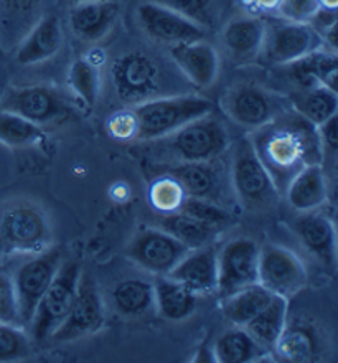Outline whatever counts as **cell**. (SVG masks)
<instances>
[{
    "label": "cell",
    "instance_id": "6da1fadb",
    "mask_svg": "<svg viewBox=\"0 0 338 363\" xmlns=\"http://www.w3.org/2000/svg\"><path fill=\"white\" fill-rule=\"evenodd\" d=\"M251 144L279 191H284L305 165L322 164L317 125L295 111H284L271 123L254 129Z\"/></svg>",
    "mask_w": 338,
    "mask_h": 363
},
{
    "label": "cell",
    "instance_id": "7a4b0ae2",
    "mask_svg": "<svg viewBox=\"0 0 338 363\" xmlns=\"http://www.w3.org/2000/svg\"><path fill=\"white\" fill-rule=\"evenodd\" d=\"M213 104L210 99L195 94L150 98L134 104L133 113L137 123L135 140H159L179 130L181 125L210 114Z\"/></svg>",
    "mask_w": 338,
    "mask_h": 363
},
{
    "label": "cell",
    "instance_id": "3957f363",
    "mask_svg": "<svg viewBox=\"0 0 338 363\" xmlns=\"http://www.w3.org/2000/svg\"><path fill=\"white\" fill-rule=\"evenodd\" d=\"M52 241L47 215L32 201H13L0 210V256L43 253Z\"/></svg>",
    "mask_w": 338,
    "mask_h": 363
},
{
    "label": "cell",
    "instance_id": "277c9868",
    "mask_svg": "<svg viewBox=\"0 0 338 363\" xmlns=\"http://www.w3.org/2000/svg\"><path fill=\"white\" fill-rule=\"evenodd\" d=\"M231 186L246 210L264 211L276 206L281 191L257 157L251 139H240L231 150Z\"/></svg>",
    "mask_w": 338,
    "mask_h": 363
},
{
    "label": "cell",
    "instance_id": "5b68a950",
    "mask_svg": "<svg viewBox=\"0 0 338 363\" xmlns=\"http://www.w3.org/2000/svg\"><path fill=\"white\" fill-rule=\"evenodd\" d=\"M165 154L175 162H210L230 147L228 130L215 116L206 114L167 135Z\"/></svg>",
    "mask_w": 338,
    "mask_h": 363
},
{
    "label": "cell",
    "instance_id": "8992f818",
    "mask_svg": "<svg viewBox=\"0 0 338 363\" xmlns=\"http://www.w3.org/2000/svg\"><path fill=\"white\" fill-rule=\"evenodd\" d=\"M79 276H81V268L78 263L63 261L53 281L50 282L48 289L38 301L37 309L28 324L35 342L42 344L52 339L55 330L67 319L74 302V296H77Z\"/></svg>",
    "mask_w": 338,
    "mask_h": 363
},
{
    "label": "cell",
    "instance_id": "52a82bcc",
    "mask_svg": "<svg viewBox=\"0 0 338 363\" xmlns=\"http://www.w3.org/2000/svg\"><path fill=\"white\" fill-rule=\"evenodd\" d=\"M62 263V251L58 248H48L43 253L33 255V258L27 259L17 269L12 271L15 294H17L23 327H28L38 301L48 289L50 282L53 281Z\"/></svg>",
    "mask_w": 338,
    "mask_h": 363
},
{
    "label": "cell",
    "instance_id": "ba28073f",
    "mask_svg": "<svg viewBox=\"0 0 338 363\" xmlns=\"http://www.w3.org/2000/svg\"><path fill=\"white\" fill-rule=\"evenodd\" d=\"M0 109L12 111L22 118L38 124L40 128L60 124L72 116L68 99L55 88L22 86L12 88L4 94Z\"/></svg>",
    "mask_w": 338,
    "mask_h": 363
},
{
    "label": "cell",
    "instance_id": "9c48e42d",
    "mask_svg": "<svg viewBox=\"0 0 338 363\" xmlns=\"http://www.w3.org/2000/svg\"><path fill=\"white\" fill-rule=\"evenodd\" d=\"M113 88L124 103L150 99L160 88V69L152 57L142 52L124 53L111 68Z\"/></svg>",
    "mask_w": 338,
    "mask_h": 363
},
{
    "label": "cell",
    "instance_id": "30bf717a",
    "mask_svg": "<svg viewBox=\"0 0 338 363\" xmlns=\"http://www.w3.org/2000/svg\"><path fill=\"white\" fill-rule=\"evenodd\" d=\"M188 248L159 226L140 228L128 248V258L154 276H167Z\"/></svg>",
    "mask_w": 338,
    "mask_h": 363
},
{
    "label": "cell",
    "instance_id": "8fae6325",
    "mask_svg": "<svg viewBox=\"0 0 338 363\" xmlns=\"http://www.w3.org/2000/svg\"><path fill=\"white\" fill-rule=\"evenodd\" d=\"M324 47L320 33L310 23L281 20L272 25L266 23L261 53H264L267 62L272 65H289Z\"/></svg>",
    "mask_w": 338,
    "mask_h": 363
},
{
    "label": "cell",
    "instance_id": "7c38bea8",
    "mask_svg": "<svg viewBox=\"0 0 338 363\" xmlns=\"http://www.w3.org/2000/svg\"><path fill=\"white\" fill-rule=\"evenodd\" d=\"M257 282L274 296L291 299L304 289L307 271L299 256L277 245L261 246Z\"/></svg>",
    "mask_w": 338,
    "mask_h": 363
},
{
    "label": "cell",
    "instance_id": "4fadbf2b",
    "mask_svg": "<svg viewBox=\"0 0 338 363\" xmlns=\"http://www.w3.org/2000/svg\"><path fill=\"white\" fill-rule=\"evenodd\" d=\"M104 325V304L93 276L81 271L77 296L67 319L55 330L52 340L73 342L93 335Z\"/></svg>",
    "mask_w": 338,
    "mask_h": 363
},
{
    "label": "cell",
    "instance_id": "5bb4252c",
    "mask_svg": "<svg viewBox=\"0 0 338 363\" xmlns=\"http://www.w3.org/2000/svg\"><path fill=\"white\" fill-rule=\"evenodd\" d=\"M261 246L254 240H230L218 253V282L216 292L225 297L243 287L257 284Z\"/></svg>",
    "mask_w": 338,
    "mask_h": 363
},
{
    "label": "cell",
    "instance_id": "9a60e30c",
    "mask_svg": "<svg viewBox=\"0 0 338 363\" xmlns=\"http://www.w3.org/2000/svg\"><path fill=\"white\" fill-rule=\"evenodd\" d=\"M223 109L241 128L259 129L284 113L281 98L254 84H240L225 94Z\"/></svg>",
    "mask_w": 338,
    "mask_h": 363
},
{
    "label": "cell",
    "instance_id": "2e32d148",
    "mask_svg": "<svg viewBox=\"0 0 338 363\" xmlns=\"http://www.w3.org/2000/svg\"><path fill=\"white\" fill-rule=\"evenodd\" d=\"M137 20L140 28L145 35L157 42L169 43H185L203 40L205 32L200 23L185 17L179 10L165 7V5L147 2L137 9Z\"/></svg>",
    "mask_w": 338,
    "mask_h": 363
},
{
    "label": "cell",
    "instance_id": "e0dca14e",
    "mask_svg": "<svg viewBox=\"0 0 338 363\" xmlns=\"http://www.w3.org/2000/svg\"><path fill=\"white\" fill-rule=\"evenodd\" d=\"M292 230L300 243L327 269L337 268V235L329 216L319 210L305 211L292 223Z\"/></svg>",
    "mask_w": 338,
    "mask_h": 363
},
{
    "label": "cell",
    "instance_id": "ac0fdd59",
    "mask_svg": "<svg viewBox=\"0 0 338 363\" xmlns=\"http://www.w3.org/2000/svg\"><path fill=\"white\" fill-rule=\"evenodd\" d=\"M167 276L188 287L195 296L211 294L218 282V251L213 245L190 250Z\"/></svg>",
    "mask_w": 338,
    "mask_h": 363
},
{
    "label": "cell",
    "instance_id": "d6986e66",
    "mask_svg": "<svg viewBox=\"0 0 338 363\" xmlns=\"http://www.w3.org/2000/svg\"><path fill=\"white\" fill-rule=\"evenodd\" d=\"M170 57L176 68L196 88H210L220 72V58L216 50L203 40L176 43L170 47Z\"/></svg>",
    "mask_w": 338,
    "mask_h": 363
},
{
    "label": "cell",
    "instance_id": "ffe728a7",
    "mask_svg": "<svg viewBox=\"0 0 338 363\" xmlns=\"http://www.w3.org/2000/svg\"><path fill=\"white\" fill-rule=\"evenodd\" d=\"M119 17L116 0H89L77 4L69 12V27L83 42L94 43L108 37Z\"/></svg>",
    "mask_w": 338,
    "mask_h": 363
},
{
    "label": "cell",
    "instance_id": "44dd1931",
    "mask_svg": "<svg viewBox=\"0 0 338 363\" xmlns=\"http://www.w3.org/2000/svg\"><path fill=\"white\" fill-rule=\"evenodd\" d=\"M62 43L63 32L58 18L55 15H45L20 40L15 60L25 67L43 63L58 53Z\"/></svg>",
    "mask_w": 338,
    "mask_h": 363
},
{
    "label": "cell",
    "instance_id": "7402d4cb",
    "mask_svg": "<svg viewBox=\"0 0 338 363\" xmlns=\"http://www.w3.org/2000/svg\"><path fill=\"white\" fill-rule=\"evenodd\" d=\"M284 191L287 203L299 213L320 210L329 200V184L324 164L305 165L291 179Z\"/></svg>",
    "mask_w": 338,
    "mask_h": 363
},
{
    "label": "cell",
    "instance_id": "603a6c76",
    "mask_svg": "<svg viewBox=\"0 0 338 363\" xmlns=\"http://www.w3.org/2000/svg\"><path fill=\"white\" fill-rule=\"evenodd\" d=\"M266 22L257 17L235 18L223 30V45L231 60L246 63L262 52Z\"/></svg>",
    "mask_w": 338,
    "mask_h": 363
},
{
    "label": "cell",
    "instance_id": "cb8c5ba5",
    "mask_svg": "<svg viewBox=\"0 0 338 363\" xmlns=\"http://www.w3.org/2000/svg\"><path fill=\"white\" fill-rule=\"evenodd\" d=\"M210 162H175L167 170L171 179L179 182L186 196L210 200L220 205L221 177Z\"/></svg>",
    "mask_w": 338,
    "mask_h": 363
},
{
    "label": "cell",
    "instance_id": "d4e9b609",
    "mask_svg": "<svg viewBox=\"0 0 338 363\" xmlns=\"http://www.w3.org/2000/svg\"><path fill=\"white\" fill-rule=\"evenodd\" d=\"M152 284L155 309L165 320L180 322L193 314L198 296H195L188 287L170 276H155Z\"/></svg>",
    "mask_w": 338,
    "mask_h": 363
},
{
    "label": "cell",
    "instance_id": "484cf974",
    "mask_svg": "<svg viewBox=\"0 0 338 363\" xmlns=\"http://www.w3.org/2000/svg\"><path fill=\"white\" fill-rule=\"evenodd\" d=\"M286 67L291 69L289 73L300 84V88L322 84V86L337 91L338 63L335 52H330L327 48L315 50L307 57L295 60Z\"/></svg>",
    "mask_w": 338,
    "mask_h": 363
},
{
    "label": "cell",
    "instance_id": "4316f807",
    "mask_svg": "<svg viewBox=\"0 0 338 363\" xmlns=\"http://www.w3.org/2000/svg\"><path fill=\"white\" fill-rule=\"evenodd\" d=\"M289 314V299L281 296H274L259 314L253 317L244 329L264 350L276 349L284 327L287 324Z\"/></svg>",
    "mask_w": 338,
    "mask_h": 363
},
{
    "label": "cell",
    "instance_id": "83f0119b",
    "mask_svg": "<svg viewBox=\"0 0 338 363\" xmlns=\"http://www.w3.org/2000/svg\"><path fill=\"white\" fill-rule=\"evenodd\" d=\"M272 297H274V294L257 282V284H251L221 297L220 309L223 312L226 320L231 322L233 325L244 327L269 304Z\"/></svg>",
    "mask_w": 338,
    "mask_h": 363
},
{
    "label": "cell",
    "instance_id": "f1b7e54d",
    "mask_svg": "<svg viewBox=\"0 0 338 363\" xmlns=\"http://www.w3.org/2000/svg\"><path fill=\"white\" fill-rule=\"evenodd\" d=\"M289 101L295 113L314 125L325 123L338 111L337 91L322 84L300 88L291 94Z\"/></svg>",
    "mask_w": 338,
    "mask_h": 363
},
{
    "label": "cell",
    "instance_id": "f546056e",
    "mask_svg": "<svg viewBox=\"0 0 338 363\" xmlns=\"http://www.w3.org/2000/svg\"><path fill=\"white\" fill-rule=\"evenodd\" d=\"M159 228L167 231L188 250L210 245L215 240V236L220 233V230L184 213V211L164 213L159 220Z\"/></svg>",
    "mask_w": 338,
    "mask_h": 363
},
{
    "label": "cell",
    "instance_id": "4dcf8cb0",
    "mask_svg": "<svg viewBox=\"0 0 338 363\" xmlns=\"http://www.w3.org/2000/svg\"><path fill=\"white\" fill-rule=\"evenodd\" d=\"M111 297L116 311L125 317H142L155 307L154 284L140 277H129L118 282Z\"/></svg>",
    "mask_w": 338,
    "mask_h": 363
},
{
    "label": "cell",
    "instance_id": "1f68e13d",
    "mask_svg": "<svg viewBox=\"0 0 338 363\" xmlns=\"http://www.w3.org/2000/svg\"><path fill=\"white\" fill-rule=\"evenodd\" d=\"M264 349L248 334L244 327L233 325L225 330L213 344L216 362L221 363H244L261 359Z\"/></svg>",
    "mask_w": 338,
    "mask_h": 363
},
{
    "label": "cell",
    "instance_id": "d6a6232c",
    "mask_svg": "<svg viewBox=\"0 0 338 363\" xmlns=\"http://www.w3.org/2000/svg\"><path fill=\"white\" fill-rule=\"evenodd\" d=\"M43 140V128L12 111L0 109V143L12 149H23L38 145Z\"/></svg>",
    "mask_w": 338,
    "mask_h": 363
},
{
    "label": "cell",
    "instance_id": "836d02e7",
    "mask_svg": "<svg viewBox=\"0 0 338 363\" xmlns=\"http://www.w3.org/2000/svg\"><path fill=\"white\" fill-rule=\"evenodd\" d=\"M42 0H0V32L12 40L23 35L37 22Z\"/></svg>",
    "mask_w": 338,
    "mask_h": 363
},
{
    "label": "cell",
    "instance_id": "e575fe53",
    "mask_svg": "<svg viewBox=\"0 0 338 363\" xmlns=\"http://www.w3.org/2000/svg\"><path fill=\"white\" fill-rule=\"evenodd\" d=\"M68 84L73 94L84 108L91 109L98 103L101 91V77L96 63L89 58H79L69 67Z\"/></svg>",
    "mask_w": 338,
    "mask_h": 363
},
{
    "label": "cell",
    "instance_id": "d590c367",
    "mask_svg": "<svg viewBox=\"0 0 338 363\" xmlns=\"http://www.w3.org/2000/svg\"><path fill=\"white\" fill-rule=\"evenodd\" d=\"M276 349L281 352L284 359L307 360L314 354L315 340L309 327L289 324V320H287Z\"/></svg>",
    "mask_w": 338,
    "mask_h": 363
},
{
    "label": "cell",
    "instance_id": "8d00e7d4",
    "mask_svg": "<svg viewBox=\"0 0 338 363\" xmlns=\"http://www.w3.org/2000/svg\"><path fill=\"white\" fill-rule=\"evenodd\" d=\"M150 203L162 213H171V211H179L184 200L186 199L184 189H181L179 182L171 179L170 175H162L157 180H154L150 186Z\"/></svg>",
    "mask_w": 338,
    "mask_h": 363
},
{
    "label": "cell",
    "instance_id": "74e56055",
    "mask_svg": "<svg viewBox=\"0 0 338 363\" xmlns=\"http://www.w3.org/2000/svg\"><path fill=\"white\" fill-rule=\"evenodd\" d=\"M179 211H184V213L193 216V218L203 221V223L213 226L220 231L231 223V215L228 211L221 205L210 200L186 196Z\"/></svg>",
    "mask_w": 338,
    "mask_h": 363
},
{
    "label": "cell",
    "instance_id": "f35d334b",
    "mask_svg": "<svg viewBox=\"0 0 338 363\" xmlns=\"http://www.w3.org/2000/svg\"><path fill=\"white\" fill-rule=\"evenodd\" d=\"M30 337L23 327L0 324V362H17L30 354Z\"/></svg>",
    "mask_w": 338,
    "mask_h": 363
},
{
    "label": "cell",
    "instance_id": "ab89813d",
    "mask_svg": "<svg viewBox=\"0 0 338 363\" xmlns=\"http://www.w3.org/2000/svg\"><path fill=\"white\" fill-rule=\"evenodd\" d=\"M0 324L23 327L18 311L17 294H15L13 274L4 264H0Z\"/></svg>",
    "mask_w": 338,
    "mask_h": 363
},
{
    "label": "cell",
    "instance_id": "60d3db41",
    "mask_svg": "<svg viewBox=\"0 0 338 363\" xmlns=\"http://www.w3.org/2000/svg\"><path fill=\"white\" fill-rule=\"evenodd\" d=\"M277 12L282 20L297 23H309L320 9L319 0H279Z\"/></svg>",
    "mask_w": 338,
    "mask_h": 363
},
{
    "label": "cell",
    "instance_id": "b9f144b4",
    "mask_svg": "<svg viewBox=\"0 0 338 363\" xmlns=\"http://www.w3.org/2000/svg\"><path fill=\"white\" fill-rule=\"evenodd\" d=\"M337 116H332L325 123L317 125V135H319V143L322 149V164L327 160H334L337 157L338 149V130H337Z\"/></svg>",
    "mask_w": 338,
    "mask_h": 363
},
{
    "label": "cell",
    "instance_id": "7bdbcfd3",
    "mask_svg": "<svg viewBox=\"0 0 338 363\" xmlns=\"http://www.w3.org/2000/svg\"><path fill=\"white\" fill-rule=\"evenodd\" d=\"M109 133L113 138L120 140H133L137 135V123L133 111H123L114 114L108 123Z\"/></svg>",
    "mask_w": 338,
    "mask_h": 363
},
{
    "label": "cell",
    "instance_id": "ee69618b",
    "mask_svg": "<svg viewBox=\"0 0 338 363\" xmlns=\"http://www.w3.org/2000/svg\"><path fill=\"white\" fill-rule=\"evenodd\" d=\"M175 10H179L180 13H184L185 17L193 20L198 23L200 18H203L208 9V0H171Z\"/></svg>",
    "mask_w": 338,
    "mask_h": 363
},
{
    "label": "cell",
    "instance_id": "f6af8a7d",
    "mask_svg": "<svg viewBox=\"0 0 338 363\" xmlns=\"http://www.w3.org/2000/svg\"><path fill=\"white\" fill-rule=\"evenodd\" d=\"M195 362H216L213 354V345H203L193 355Z\"/></svg>",
    "mask_w": 338,
    "mask_h": 363
},
{
    "label": "cell",
    "instance_id": "bcb514c9",
    "mask_svg": "<svg viewBox=\"0 0 338 363\" xmlns=\"http://www.w3.org/2000/svg\"><path fill=\"white\" fill-rule=\"evenodd\" d=\"M251 2L257 5V7L262 9V10H271V9L277 7L279 0H251Z\"/></svg>",
    "mask_w": 338,
    "mask_h": 363
},
{
    "label": "cell",
    "instance_id": "7dc6e473",
    "mask_svg": "<svg viewBox=\"0 0 338 363\" xmlns=\"http://www.w3.org/2000/svg\"><path fill=\"white\" fill-rule=\"evenodd\" d=\"M320 7L325 9H337L338 7V0H319Z\"/></svg>",
    "mask_w": 338,
    "mask_h": 363
},
{
    "label": "cell",
    "instance_id": "c3c4849f",
    "mask_svg": "<svg viewBox=\"0 0 338 363\" xmlns=\"http://www.w3.org/2000/svg\"><path fill=\"white\" fill-rule=\"evenodd\" d=\"M68 2H72L73 5H77V4H81V2H89V0H68Z\"/></svg>",
    "mask_w": 338,
    "mask_h": 363
}]
</instances>
